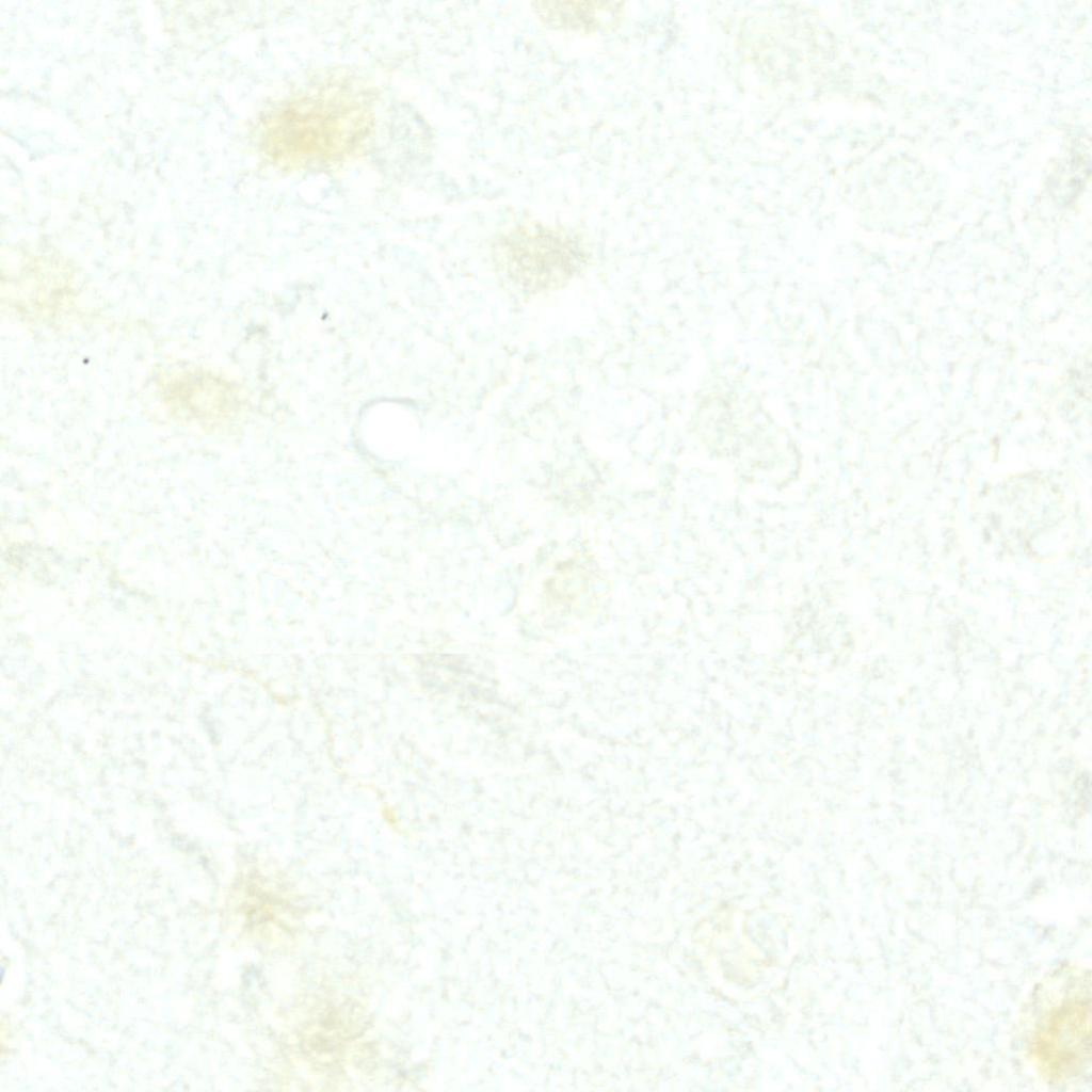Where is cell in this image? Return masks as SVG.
<instances>
[{
	"instance_id": "1",
	"label": "cell",
	"mask_w": 1092,
	"mask_h": 1092,
	"mask_svg": "<svg viewBox=\"0 0 1092 1092\" xmlns=\"http://www.w3.org/2000/svg\"><path fill=\"white\" fill-rule=\"evenodd\" d=\"M1027 1061L1047 1083L1088 1081L1091 1074V971L1063 964L1039 981L1021 1015Z\"/></svg>"
},
{
	"instance_id": "2",
	"label": "cell",
	"mask_w": 1092,
	"mask_h": 1092,
	"mask_svg": "<svg viewBox=\"0 0 1092 1092\" xmlns=\"http://www.w3.org/2000/svg\"><path fill=\"white\" fill-rule=\"evenodd\" d=\"M373 123L368 94L348 84H326L304 93L264 118L261 144L278 165L332 164L365 143Z\"/></svg>"
},
{
	"instance_id": "3",
	"label": "cell",
	"mask_w": 1092,
	"mask_h": 1092,
	"mask_svg": "<svg viewBox=\"0 0 1092 1092\" xmlns=\"http://www.w3.org/2000/svg\"><path fill=\"white\" fill-rule=\"evenodd\" d=\"M499 270L528 292L564 285L583 266L584 253L569 236L540 225L516 228L494 245Z\"/></svg>"
},
{
	"instance_id": "4",
	"label": "cell",
	"mask_w": 1092,
	"mask_h": 1092,
	"mask_svg": "<svg viewBox=\"0 0 1092 1092\" xmlns=\"http://www.w3.org/2000/svg\"><path fill=\"white\" fill-rule=\"evenodd\" d=\"M536 15L547 25L564 30L595 31L612 27L619 17L617 2H534Z\"/></svg>"
}]
</instances>
